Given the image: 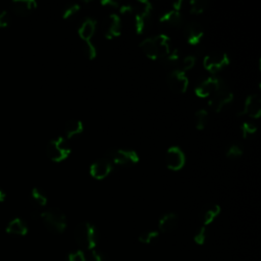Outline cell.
<instances>
[{
    "instance_id": "12",
    "label": "cell",
    "mask_w": 261,
    "mask_h": 261,
    "mask_svg": "<svg viewBox=\"0 0 261 261\" xmlns=\"http://www.w3.org/2000/svg\"><path fill=\"white\" fill-rule=\"evenodd\" d=\"M204 35L202 26L196 21H190L184 26V36L190 45H197Z\"/></svg>"
},
{
    "instance_id": "28",
    "label": "cell",
    "mask_w": 261,
    "mask_h": 261,
    "mask_svg": "<svg viewBox=\"0 0 261 261\" xmlns=\"http://www.w3.org/2000/svg\"><path fill=\"white\" fill-rule=\"evenodd\" d=\"M158 235L159 234L156 231L144 232L139 236V242H141L142 244H150L158 238Z\"/></svg>"
},
{
    "instance_id": "27",
    "label": "cell",
    "mask_w": 261,
    "mask_h": 261,
    "mask_svg": "<svg viewBox=\"0 0 261 261\" xmlns=\"http://www.w3.org/2000/svg\"><path fill=\"white\" fill-rule=\"evenodd\" d=\"M243 154V149L239 144H233L231 145L226 152V156L229 159H237L241 157Z\"/></svg>"
},
{
    "instance_id": "25",
    "label": "cell",
    "mask_w": 261,
    "mask_h": 261,
    "mask_svg": "<svg viewBox=\"0 0 261 261\" xmlns=\"http://www.w3.org/2000/svg\"><path fill=\"white\" fill-rule=\"evenodd\" d=\"M194 121H195V126L198 130L205 129L208 123V113L205 109L197 110L194 116Z\"/></svg>"
},
{
    "instance_id": "37",
    "label": "cell",
    "mask_w": 261,
    "mask_h": 261,
    "mask_svg": "<svg viewBox=\"0 0 261 261\" xmlns=\"http://www.w3.org/2000/svg\"><path fill=\"white\" fill-rule=\"evenodd\" d=\"M100 4L102 7L106 8V9H118L119 8V4L116 2H113V0H102Z\"/></svg>"
},
{
    "instance_id": "23",
    "label": "cell",
    "mask_w": 261,
    "mask_h": 261,
    "mask_svg": "<svg viewBox=\"0 0 261 261\" xmlns=\"http://www.w3.org/2000/svg\"><path fill=\"white\" fill-rule=\"evenodd\" d=\"M84 130V125L81 121L78 120H71L65 125V136L67 139H70L74 136L81 134Z\"/></svg>"
},
{
    "instance_id": "1",
    "label": "cell",
    "mask_w": 261,
    "mask_h": 261,
    "mask_svg": "<svg viewBox=\"0 0 261 261\" xmlns=\"http://www.w3.org/2000/svg\"><path fill=\"white\" fill-rule=\"evenodd\" d=\"M74 238L80 247L86 250H94L98 244L97 229L90 222H83L76 228Z\"/></svg>"
},
{
    "instance_id": "31",
    "label": "cell",
    "mask_w": 261,
    "mask_h": 261,
    "mask_svg": "<svg viewBox=\"0 0 261 261\" xmlns=\"http://www.w3.org/2000/svg\"><path fill=\"white\" fill-rule=\"evenodd\" d=\"M206 239H207V230H206V227H201L198 232L195 234L194 236V242L199 245V246H202L205 244L206 242Z\"/></svg>"
},
{
    "instance_id": "4",
    "label": "cell",
    "mask_w": 261,
    "mask_h": 261,
    "mask_svg": "<svg viewBox=\"0 0 261 261\" xmlns=\"http://www.w3.org/2000/svg\"><path fill=\"white\" fill-rule=\"evenodd\" d=\"M105 158H107L111 163L122 166H132L137 164L140 160L139 155L136 151L120 148L109 149L105 154Z\"/></svg>"
},
{
    "instance_id": "30",
    "label": "cell",
    "mask_w": 261,
    "mask_h": 261,
    "mask_svg": "<svg viewBox=\"0 0 261 261\" xmlns=\"http://www.w3.org/2000/svg\"><path fill=\"white\" fill-rule=\"evenodd\" d=\"M256 131H257L256 126L251 124V123H244L241 126V133H242L243 138H245V139H247L250 136L254 135L256 133Z\"/></svg>"
},
{
    "instance_id": "3",
    "label": "cell",
    "mask_w": 261,
    "mask_h": 261,
    "mask_svg": "<svg viewBox=\"0 0 261 261\" xmlns=\"http://www.w3.org/2000/svg\"><path fill=\"white\" fill-rule=\"evenodd\" d=\"M135 14V28L137 34H143L150 23L152 6L147 0H139L132 5Z\"/></svg>"
},
{
    "instance_id": "22",
    "label": "cell",
    "mask_w": 261,
    "mask_h": 261,
    "mask_svg": "<svg viewBox=\"0 0 261 261\" xmlns=\"http://www.w3.org/2000/svg\"><path fill=\"white\" fill-rule=\"evenodd\" d=\"M220 211H221V208L217 204H211V205L207 206L201 214V220L203 223V227H206V226L210 225L211 222H213V220L219 215Z\"/></svg>"
},
{
    "instance_id": "39",
    "label": "cell",
    "mask_w": 261,
    "mask_h": 261,
    "mask_svg": "<svg viewBox=\"0 0 261 261\" xmlns=\"http://www.w3.org/2000/svg\"><path fill=\"white\" fill-rule=\"evenodd\" d=\"M182 4H183V3L180 2V0H179V2L173 3V4H172V8H173V10L180 12V10H181V8H182Z\"/></svg>"
},
{
    "instance_id": "33",
    "label": "cell",
    "mask_w": 261,
    "mask_h": 261,
    "mask_svg": "<svg viewBox=\"0 0 261 261\" xmlns=\"http://www.w3.org/2000/svg\"><path fill=\"white\" fill-rule=\"evenodd\" d=\"M80 11V5L78 4H72L67 6L62 14V18L63 19H69L70 17H72L73 15H76L78 12Z\"/></svg>"
},
{
    "instance_id": "19",
    "label": "cell",
    "mask_w": 261,
    "mask_h": 261,
    "mask_svg": "<svg viewBox=\"0 0 261 261\" xmlns=\"http://www.w3.org/2000/svg\"><path fill=\"white\" fill-rule=\"evenodd\" d=\"M95 30H96V22L93 19L88 18L82 23L81 27L79 28L78 33H79L80 38L83 39L85 42H87V41L91 40V38L95 33Z\"/></svg>"
},
{
    "instance_id": "26",
    "label": "cell",
    "mask_w": 261,
    "mask_h": 261,
    "mask_svg": "<svg viewBox=\"0 0 261 261\" xmlns=\"http://www.w3.org/2000/svg\"><path fill=\"white\" fill-rule=\"evenodd\" d=\"M208 3L206 0H193L190 3V13L192 15H200L206 11Z\"/></svg>"
},
{
    "instance_id": "21",
    "label": "cell",
    "mask_w": 261,
    "mask_h": 261,
    "mask_svg": "<svg viewBox=\"0 0 261 261\" xmlns=\"http://www.w3.org/2000/svg\"><path fill=\"white\" fill-rule=\"evenodd\" d=\"M7 232L12 235L25 236L28 233V227L23 219L17 217L9 222V225L7 227Z\"/></svg>"
},
{
    "instance_id": "40",
    "label": "cell",
    "mask_w": 261,
    "mask_h": 261,
    "mask_svg": "<svg viewBox=\"0 0 261 261\" xmlns=\"http://www.w3.org/2000/svg\"><path fill=\"white\" fill-rule=\"evenodd\" d=\"M6 199V193L0 189V202H3Z\"/></svg>"
},
{
    "instance_id": "16",
    "label": "cell",
    "mask_w": 261,
    "mask_h": 261,
    "mask_svg": "<svg viewBox=\"0 0 261 261\" xmlns=\"http://www.w3.org/2000/svg\"><path fill=\"white\" fill-rule=\"evenodd\" d=\"M155 43H156V47H157V52H158V59L163 60L166 56H168V54L172 51V45H171V41L168 36L164 35V34H159L155 37H153Z\"/></svg>"
},
{
    "instance_id": "20",
    "label": "cell",
    "mask_w": 261,
    "mask_h": 261,
    "mask_svg": "<svg viewBox=\"0 0 261 261\" xmlns=\"http://www.w3.org/2000/svg\"><path fill=\"white\" fill-rule=\"evenodd\" d=\"M159 23L171 28H179L183 23V17L180 12L171 10L160 17Z\"/></svg>"
},
{
    "instance_id": "29",
    "label": "cell",
    "mask_w": 261,
    "mask_h": 261,
    "mask_svg": "<svg viewBox=\"0 0 261 261\" xmlns=\"http://www.w3.org/2000/svg\"><path fill=\"white\" fill-rule=\"evenodd\" d=\"M195 62H196V58L193 56V55H188L186 56L182 62H181V68L180 70L186 72L187 70H190L191 68L194 67L195 65Z\"/></svg>"
},
{
    "instance_id": "6",
    "label": "cell",
    "mask_w": 261,
    "mask_h": 261,
    "mask_svg": "<svg viewBox=\"0 0 261 261\" xmlns=\"http://www.w3.org/2000/svg\"><path fill=\"white\" fill-rule=\"evenodd\" d=\"M234 100L233 92L227 88L223 84L210 98L209 105L215 111V113H220L225 109L228 105H230Z\"/></svg>"
},
{
    "instance_id": "36",
    "label": "cell",
    "mask_w": 261,
    "mask_h": 261,
    "mask_svg": "<svg viewBox=\"0 0 261 261\" xmlns=\"http://www.w3.org/2000/svg\"><path fill=\"white\" fill-rule=\"evenodd\" d=\"M11 22V16L8 11H3L0 13V28H5L9 26Z\"/></svg>"
},
{
    "instance_id": "7",
    "label": "cell",
    "mask_w": 261,
    "mask_h": 261,
    "mask_svg": "<svg viewBox=\"0 0 261 261\" xmlns=\"http://www.w3.org/2000/svg\"><path fill=\"white\" fill-rule=\"evenodd\" d=\"M230 64V58L226 52L215 51L207 54L203 59V66L211 73H216Z\"/></svg>"
},
{
    "instance_id": "34",
    "label": "cell",
    "mask_w": 261,
    "mask_h": 261,
    "mask_svg": "<svg viewBox=\"0 0 261 261\" xmlns=\"http://www.w3.org/2000/svg\"><path fill=\"white\" fill-rule=\"evenodd\" d=\"M84 52H85V55L87 56L88 59L92 60L96 57L97 55V50H96V47L93 45V43L91 41H87L85 42V47H84Z\"/></svg>"
},
{
    "instance_id": "8",
    "label": "cell",
    "mask_w": 261,
    "mask_h": 261,
    "mask_svg": "<svg viewBox=\"0 0 261 261\" xmlns=\"http://www.w3.org/2000/svg\"><path fill=\"white\" fill-rule=\"evenodd\" d=\"M167 85L176 94H183L187 91L189 79L186 73L180 69H173L167 76Z\"/></svg>"
},
{
    "instance_id": "24",
    "label": "cell",
    "mask_w": 261,
    "mask_h": 261,
    "mask_svg": "<svg viewBox=\"0 0 261 261\" xmlns=\"http://www.w3.org/2000/svg\"><path fill=\"white\" fill-rule=\"evenodd\" d=\"M31 198L35 205L45 206L47 204V197L40 188H33L31 191Z\"/></svg>"
},
{
    "instance_id": "14",
    "label": "cell",
    "mask_w": 261,
    "mask_h": 261,
    "mask_svg": "<svg viewBox=\"0 0 261 261\" xmlns=\"http://www.w3.org/2000/svg\"><path fill=\"white\" fill-rule=\"evenodd\" d=\"M113 170V163L107 158H100L90 166V175L96 180H103Z\"/></svg>"
},
{
    "instance_id": "38",
    "label": "cell",
    "mask_w": 261,
    "mask_h": 261,
    "mask_svg": "<svg viewBox=\"0 0 261 261\" xmlns=\"http://www.w3.org/2000/svg\"><path fill=\"white\" fill-rule=\"evenodd\" d=\"M121 13L123 14V15H126V14H130V13H133V9H132V5H130V6H123L122 8H121Z\"/></svg>"
},
{
    "instance_id": "2",
    "label": "cell",
    "mask_w": 261,
    "mask_h": 261,
    "mask_svg": "<svg viewBox=\"0 0 261 261\" xmlns=\"http://www.w3.org/2000/svg\"><path fill=\"white\" fill-rule=\"evenodd\" d=\"M44 226L52 233L62 234L66 229V216L58 208H49L40 214Z\"/></svg>"
},
{
    "instance_id": "15",
    "label": "cell",
    "mask_w": 261,
    "mask_h": 261,
    "mask_svg": "<svg viewBox=\"0 0 261 261\" xmlns=\"http://www.w3.org/2000/svg\"><path fill=\"white\" fill-rule=\"evenodd\" d=\"M11 8L16 15L26 17L37 8V3L35 0H15L11 4Z\"/></svg>"
},
{
    "instance_id": "13",
    "label": "cell",
    "mask_w": 261,
    "mask_h": 261,
    "mask_svg": "<svg viewBox=\"0 0 261 261\" xmlns=\"http://www.w3.org/2000/svg\"><path fill=\"white\" fill-rule=\"evenodd\" d=\"M241 115H247L253 119H259L261 116V98L258 94H251L247 97Z\"/></svg>"
},
{
    "instance_id": "18",
    "label": "cell",
    "mask_w": 261,
    "mask_h": 261,
    "mask_svg": "<svg viewBox=\"0 0 261 261\" xmlns=\"http://www.w3.org/2000/svg\"><path fill=\"white\" fill-rule=\"evenodd\" d=\"M140 48L142 52L151 60H156L158 59V52H157V47L156 43L153 37H149V38L144 39L140 43Z\"/></svg>"
},
{
    "instance_id": "35",
    "label": "cell",
    "mask_w": 261,
    "mask_h": 261,
    "mask_svg": "<svg viewBox=\"0 0 261 261\" xmlns=\"http://www.w3.org/2000/svg\"><path fill=\"white\" fill-rule=\"evenodd\" d=\"M66 261H87V257L82 250H78L68 254Z\"/></svg>"
},
{
    "instance_id": "11",
    "label": "cell",
    "mask_w": 261,
    "mask_h": 261,
    "mask_svg": "<svg viewBox=\"0 0 261 261\" xmlns=\"http://www.w3.org/2000/svg\"><path fill=\"white\" fill-rule=\"evenodd\" d=\"M121 31H122V25L119 16L110 15L104 20L102 24V33L105 38L109 40L117 38V37L121 35Z\"/></svg>"
},
{
    "instance_id": "32",
    "label": "cell",
    "mask_w": 261,
    "mask_h": 261,
    "mask_svg": "<svg viewBox=\"0 0 261 261\" xmlns=\"http://www.w3.org/2000/svg\"><path fill=\"white\" fill-rule=\"evenodd\" d=\"M89 261H111V259L101 251L92 250L89 255Z\"/></svg>"
},
{
    "instance_id": "5",
    "label": "cell",
    "mask_w": 261,
    "mask_h": 261,
    "mask_svg": "<svg viewBox=\"0 0 261 261\" xmlns=\"http://www.w3.org/2000/svg\"><path fill=\"white\" fill-rule=\"evenodd\" d=\"M70 151L67 141L62 137L51 140L46 146V154L54 162H61L66 159Z\"/></svg>"
},
{
    "instance_id": "9",
    "label": "cell",
    "mask_w": 261,
    "mask_h": 261,
    "mask_svg": "<svg viewBox=\"0 0 261 261\" xmlns=\"http://www.w3.org/2000/svg\"><path fill=\"white\" fill-rule=\"evenodd\" d=\"M164 159L167 168L173 171L182 169L186 162L185 153L178 146H171L167 149Z\"/></svg>"
},
{
    "instance_id": "10",
    "label": "cell",
    "mask_w": 261,
    "mask_h": 261,
    "mask_svg": "<svg viewBox=\"0 0 261 261\" xmlns=\"http://www.w3.org/2000/svg\"><path fill=\"white\" fill-rule=\"evenodd\" d=\"M222 85L223 83L220 79L209 77L196 86L195 94L200 98H206L212 96Z\"/></svg>"
},
{
    "instance_id": "17",
    "label": "cell",
    "mask_w": 261,
    "mask_h": 261,
    "mask_svg": "<svg viewBox=\"0 0 261 261\" xmlns=\"http://www.w3.org/2000/svg\"><path fill=\"white\" fill-rule=\"evenodd\" d=\"M178 226V216L172 213H165L161 216L158 222V229L161 233H170Z\"/></svg>"
}]
</instances>
